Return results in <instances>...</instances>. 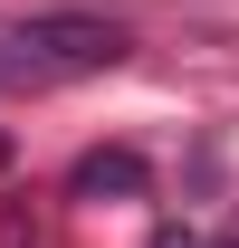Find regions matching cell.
I'll return each instance as SVG.
<instances>
[{
	"mask_svg": "<svg viewBox=\"0 0 239 248\" xmlns=\"http://www.w3.org/2000/svg\"><path fill=\"white\" fill-rule=\"evenodd\" d=\"M115 58H124V29L86 19V10H48V19H19L0 38V77H19V86H67V77H96Z\"/></svg>",
	"mask_w": 239,
	"mask_h": 248,
	"instance_id": "6da1fadb",
	"label": "cell"
},
{
	"mask_svg": "<svg viewBox=\"0 0 239 248\" xmlns=\"http://www.w3.org/2000/svg\"><path fill=\"white\" fill-rule=\"evenodd\" d=\"M77 191H144V162L134 153H86L77 162Z\"/></svg>",
	"mask_w": 239,
	"mask_h": 248,
	"instance_id": "7a4b0ae2",
	"label": "cell"
}]
</instances>
